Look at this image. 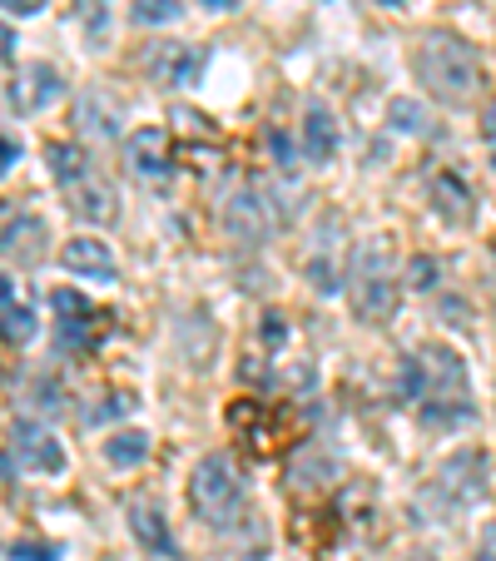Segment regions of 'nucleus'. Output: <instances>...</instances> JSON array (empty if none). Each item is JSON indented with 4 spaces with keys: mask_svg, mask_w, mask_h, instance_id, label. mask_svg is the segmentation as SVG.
Masks as SVG:
<instances>
[{
    "mask_svg": "<svg viewBox=\"0 0 496 561\" xmlns=\"http://www.w3.org/2000/svg\"><path fill=\"white\" fill-rule=\"evenodd\" d=\"M402 398L417 408L427 427H457L472 423V382H466V363L447 343H423L402 358Z\"/></svg>",
    "mask_w": 496,
    "mask_h": 561,
    "instance_id": "nucleus-1",
    "label": "nucleus"
},
{
    "mask_svg": "<svg viewBox=\"0 0 496 561\" xmlns=\"http://www.w3.org/2000/svg\"><path fill=\"white\" fill-rule=\"evenodd\" d=\"M412 75H417V85H423L432 100L462 105V100H472L482 65H476V50L462 41V35L432 31V35H423V45L412 55Z\"/></svg>",
    "mask_w": 496,
    "mask_h": 561,
    "instance_id": "nucleus-2",
    "label": "nucleus"
},
{
    "mask_svg": "<svg viewBox=\"0 0 496 561\" xmlns=\"http://www.w3.org/2000/svg\"><path fill=\"white\" fill-rule=\"evenodd\" d=\"M189 507L204 527H219V531H229L243 522V507H249V502H243V477H239V467H233L229 453L199 457V467H194V477H189Z\"/></svg>",
    "mask_w": 496,
    "mask_h": 561,
    "instance_id": "nucleus-3",
    "label": "nucleus"
},
{
    "mask_svg": "<svg viewBox=\"0 0 496 561\" xmlns=\"http://www.w3.org/2000/svg\"><path fill=\"white\" fill-rule=\"evenodd\" d=\"M348 298L353 313L362 323H382L397 308V274H392V249L382 239H368L353 254V274H348Z\"/></svg>",
    "mask_w": 496,
    "mask_h": 561,
    "instance_id": "nucleus-4",
    "label": "nucleus"
},
{
    "mask_svg": "<svg viewBox=\"0 0 496 561\" xmlns=\"http://www.w3.org/2000/svg\"><path fill=\"white\" fill-rule=\"evenodd\" d=\"M50 254V224L31 209H15L0 219V259H11L21 268H35Z\"/></svg>",
    "mask_w": 496,
    "mask_h": 561,
    "instance_id": "nucleus-5",
    "label": "nucleus"
},
{
    "mask_svg": "<svg viewBox=\"0 0 496 561\" xmlns=\"http://www.w3.org/2000/svg\"><path fill=\"white\" fill-rule=\"evenodd\" d=\"M139 65H145V75L154 80V85L189 90L194 80H199V70H204V50L199 45H180V41H159V45H149Z\"/></svg>",
    "mask_w": 496,
    "mask_h": 561,
    "instance_id": "nucleus-6",
    "label": "nucleus"
},
{
    "mask_svg": "<svg viewBox=\"0 0 496 561\" xmlns=\"http://www.w3.org/2000/svg\"><path fill=\"white\" fill-rule=\"evenodd\" d=\"M60 95H65V75L55 70V65H45V60L21 65L15 80H11V90H5V100H11L15 115H45Z\"/></svg>",
    "mask_w": 496,
    "mask_h": 561,
    "instance_id": "nucleus-7",
    "label": "nucleus"
},
{
    "mask_svg": "<svg viewBox=\"0 0 496 561\" xmlns=\"http://www.w3.org/2000/svg\"><path fill=\"white\" fill-rule=\"evenodd\" d=\"M11 453H15V462H21V472H35V477H60L65 472V447L55 443L41 423H15Z\"/></svg>",
    "mask_w": 496,
    "mask_h": 561,
    "instance_id": "nucleus-8",
    "label": "nucleus"
},
{
    "mask_svg": "<svg viewBox=\"0 0 496 561\" xmlns=\"http://www.w3.org/2000/svg\"><path fill=\"white\" fill-rule=\"evenodd\" d=\"M60 194H65V204H70L74 219H85V224H115V214H119V194H115V184H109L100 170H90L85 180L65 184Z\"/></svg>",
    "mask_w": 496,
    "mask_h": 561,
    "instance_id": "nucleus-9",
    "label": "nucleus"
},
{
    "mask_svg": "<svg viewBox=\"0 0 496 561\" xmlns=\"http://www.w3.org/2000/svg\"><path fill=\"white\" fill-rule=\"evenodd\" d=\"M60 268L74 278H95V284H115L119 278V264H115V254H109V244H100L90 233H80V239H70V244L60 249Z\"/></svg>",
    "mask_w": 496,
    "mask_h": 561,
    "instance_id": "nucleus-10",
    "label": "nucleus"
},
{
    "mask_svg": "<svg viewBox=\"0 0 496 561\" xmlns=\"http://www.w3.org/2000/svg\"><path fill=\"white\" fill-rule=\"evenodd\" d=\"M55 313H60V348H90L100 339V323H95V308L74 288H55L50 294Z\"/></svg>",
    "mask_w": 496,
    "mask_h": 561,
    "instance_id": "nucleus-11",
    "label": "nucleus"
},
{
    "mask_svg": "<svg viewBox=\"0 0 496 561\" xmlns=\"http://www.w3.org/2000/svg\"><path fill=\"white\" fill-rule=\"evenodd\" d=\"M223 229L239 239V244H264L268 239V229H274V219H268V204H264V194H254V190H243V194H233L229 204H223Z\"/></svg>",
    "mask_w": 496,
    "mask_h": 561,
    "instance_id": "nucleus-12",
    "label": "nucleus"
},
{
    "mask_svg": "<svg viewBox=\"0 0 496 561\" xmlns=\"http://www.w3.org/2000/svg\"><path fill=\"white\" fill-rule=\"evenodd\" d=\"M125 164L135 174H145V180H164L170 174V135L154 125H139L125 139Z\"/></svg>",
    "mask_w": 496,
    "mask_h": 561,
    "instance_id": "nucleus-13",
    "label": "nucleus"
},
{
    "mask_svg": "<svg viewBox=\"0 0 496 561\" xmlns=\"http://www.w3.org/2000/svg\"><path fill=\"white\" fill-rule=\"evenodd\" d=\"M298 139H303V159L308 164H333L338 159V119L327 105H308L303 125H298Z\"/></svg>",
    "mask_w": 496,
    "mask_h": 561,
    "instance_id": "nucleus-14",
    "label": "nucleus"
},
{
    "mask_svg": "<svg viewBox=\"0 0 496 561\" xmlns=\"http://www.w3.org/2000/svg\"><path fill=\"white\" fill-rule=\"evenodd\" d=\"M129 531H135L139 547L159 551V557H170L174 551V531H170V522H164V512H159L154 502H135V507H129Z\"/></svg>",
    "mask_w": 496,
    "mask_h": 561,
    "instance_id": "nucleus-15",
    "label": "nucleus"
},
{
    "mask_svg": "<svg viewBox=\"0 0 496 561\" xmlns=\"http://www.w3.org/2000/svg\"><path fill=\"white\" fill-rule=\"evenodd\" d=\"M432 204H437V214H442L447 224H457V229H466L472 224V190H466V180L462 174H437L432 180Z\"/></svg>",
    "mask_w": 496,
    "mask_h": 561,
    "instance_id": "nucleus-16",
    "label": "nucleus"
},
{
    "mask_svg": "<svg viewBox=\"0 0 496 561\" xmlns=\"http://www.w3.org/2000/svg\"><path fill=\"white\" fill-rule=\"evenodd\" d=\"M149 457V433H139V427H125V433H115L105 443V462L119 467V472H129V467H139Z\"/></svg>",
    "mask_w": 496,
    "mask_h": 561,
    "instance_id": "nucleus-17",
    "label": "nucleus"
},
{
    "mask_svg": "<svg viewBox=\"0 0 496 561\" xmlns=\"http://www.w3.org/2000/svg\"><path fill=\"white\" fill-rule=\"evenodd\" d=\"M45 159H50V174H55V184H74V180H85L95 164H90V154L80 145H50L45 149Z\"/></svg>",
    "mask_w": 496,
    "mask_h": 561,
    "instance_id": "nucleus-18",
    "label": "nucleus"
},
{
    "mask_svg": "<svg viewBox=\"0 0 496 561\" xmlns=\"http://www.w3.org/2000/svg\"><path fill=\"white\" fill-rule=\"evenodd\" d=\"M388 125L397 129V135H432V115H427V105H417V100H407V95H397L388 105Z\"/></svg>",
    "mask_w": 496,
    "mask_h": 561,
    "instance_id": "nucleus-19",
    "label": "nucleus"
},
{
    "mask_svg": "<svg viewBox=\"0 0 496 561\" xmlns=\"http://www.w3.org/2000/svg\"><path fill=\"white\" fill-rule=\"evenodd\" d=\"M180 0H135V5H129V21L135 25H174L180 21Z\"/></svg>",
    "mask_w": 496,
    "mask_h": 561,
    "instance_id": "nucleus-20",
    "label": "nucleus"
},
{
    "mask_svg": "<svg viewBox=\"0 0 496 561\" xmlns=\"http://www.w3.org/2000/svg\"><path fill=\"white\" fill-rule=\"evenodd\" d=\"M125 413H135V392H105V398L85 413V423L100 427V423H115V417H125Z\"/></svg>",
    "mask_w": 496,
    "mask_h": 561,
    "instance_id": "nucleus-21",
    "label": "nucleus"
},
{
    "mask_svg": "<svg viewBox=\"0 0 496 561\" xmlns=\"http://www.w3.org/2000/svg\"><path fill=\"white\" fill-rule=\"evenodd\" d=\"M0 339L5 343H31L35 339V313L31 308H5V313H0Z\"/></svg>",
    "mask_w": 496,
    "mask_h": 561,
    "instance_id": "nucleus-22",
    "label": "nucleus"
},
{
    "mask_svg": "<svg viewBox=\"0 0 496 561\" xmlns=\"http://www.w3.org/2000/svg\"><path fill=\"white\" fill-rule=\"evenodd\" d=\"M11 557L15 561H60V547L55 541H15Z\"/></svg>",
    "mask_w": 496,
    "mask_h": 561,
    "instance_id": "nucleus-23",
    "label": "nucleus"
},
{
    "mask_svg": "<svg viewBox=\"0 0 496 561\" xmlns=\"http://www.w3.org/2000/svg\"><path fill=\"white\" fill-rule=\"evenodd\" d=\"M21 164V139H11V135H0V180Z\"/></svg>",
    "mask_w": 496,
    "mask_h": 561,
    "instance_id": "nucleus-24",
    "label": "nucleus"
},
{
    "mask_svg": "<svg viewBox=\"0 0 496 561\" xmlns=\"http://www.w3.org/2000/svg\"><path fill=\"white\" fill-rule=\"evenodd\" d=\"M50 0H0V11H11V15H41Z\"/></svg>",
    "mask_w": 496,
    "mask_h": 561,
    "instance_id": "nucleus-25",
    "label": "nucleus"
},
{
    "mask_svg": "<svg viewBox=\"0 0 496 561\" xmlns=\"http://www.w3.org/2000/svg\"><path fill=\"white\" fill-rule=\"evenodd\" d=\"M432 278H437L432 259H417V264H412V284H417V288H432Z\"/></svg>",
    "mask_w": 496,
    "mask_h": 561,
    "instance_id": "nucleus-26",
    "label": "nucleus"
},
{
    "mask_svg": "<svg viewBox=\"0 0 496 561\" xmlns=\"http://www.w3.org/2000/svg\"><path fill=\"white\" fill-rule=\"evenodd\" d=\"M15 45H21V35H15L11 25H0V65L15 60Z\"/></svg>",
    "mask_w": 496,
    "mask_h": 561,
    "instance_id": "nucleus-27",
    "label": "nucleus"
},
{
    "mask_svg": "<svg viewBox=\"0 0 496 561\" xmlns=\"http://www.w3.org/2000/svg\"><path fill=\"white\" fill-rule=\"evenodd\" d=\"M476 561H496V522H492V527H486L482 547H476Z\"/></svg>",
    "mask_w": 496,
    "mask_h": 561,
    "instance_id": "nucleus-28",
    "label": "nucleus"
},
{
    "mask_svg": "<svg viewBox=\"0 0 496 561\" xmlns=\"http://www.w3.org/2000/svg\"><path fill=\"white\" fill-rule=\"evenodd\" d=\"M11 298H15V284L5 274H0V313H5V308H11Z\"/></svg>",
    "mask_w": 496,
    "mask_h": 561,
    "instance_id": "nucleus-29",
    "label": "nucleus"
},
{
    "mask_svg": "<svg viewBox=\"0 0 496 561\" xmlns=\"http://www.w3.org/2000/svg\"><path fill=\"white\" fill-rule=\"evenodd\" d=\"M209 11H239V0H209Z\"/></svg>",
    "mask_w": 496,
    "mask_h": 561,
    "instance_id": "nucleus-30",
    "label": "nucleus"
},
{
    "mask_svg": "<svg viewBox=\"0 0 496 561\" xmlns=\"http://www.w3.org/2000/svg\"><path fill=\"white\" fill-rule=\"evenodd\" d=\"M486 135H492V145H496V105L486 110Z\"/></svg>",
    "mask_w": 496,
    "mask_h": 561,
    "instance_id": "nucleus-31",
    "label": "nucleus"
},
{
    "mask_svg": "<svg viewBox=\"0 0 496 561\" xmlns=\"http://www.w3.org/2000/svg\"><path fill=\"white\" fill-rule=\"evenodd\" d=\"M407 561H432V557H427V551H417V557H407Z\"/></svg>",
    "mask_w": 496,
    "mask_h": 561,
    "instance_id": "nucleus-32",
    "label": "nucleus"
},
{
    "mask_svg": "<svg viewBox=\"0 0 496 561\" xmlns=\"http://www.w3.org/2000/svg\"><path fill=\"white\" fill-rule=\"evenodd\" d=\"M392 5H402V0H392Z\"/></svg>",
    "mask_w": 496,
    "mask_h": 561,
    "instance_id": "nucleus-33",
    "label": "nucleus"
},
{
    "mask_svg": "<svg viewBox=\"0 0 496 561\" xmlns=\"http://www.w3.org/2000/svg\"><path fill=\"white\" fill-rule=\"evenodd\" d=\"M492 164H496V154H492Z\"/></svg>",
    "mask_w": 496,
    "mask_h": 561,
    "instance_id": "nucleus-34",
    "label": "nucleus"
}]
</instances>
